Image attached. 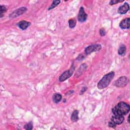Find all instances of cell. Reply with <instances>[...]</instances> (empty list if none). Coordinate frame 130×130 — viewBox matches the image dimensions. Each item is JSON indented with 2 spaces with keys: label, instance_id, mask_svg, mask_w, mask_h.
Instances as JSON below:
<instances>
[{
  "label": "cell",
  "instance_id": "obj_1",
  "mask_svg": "<svg viewBox=\"0 0 130 130\" xmlns=\"http://www.w3.org/2000/svg\"><path fill=\"white\" fill-rule=\"evenodd\" d=\"M130 106L124 102L118 103L112 110L114 115L124 116L128 114L130 111Z\"/></svg>",
  "mask_w": 130,
  "mask_h": 130
},
{
  "label": "cell",
  "instance_id": "obj_2",
  "mask_svg": "<svg viewBox=\"0 0 130 130\" xmlns=\"http://www.w3.org/2000/svg\"><path fill=\"white\" fill-rule=\"evenodd\" d=\"M115 76V73L111 71L104 76L100 80L97 84V87L99 89H104L108 86L113 79Z\"/></svg>",
  "mask_w": 130,
  "mask_h": 130
},
{
  "label": "cell",
  "instance_id": "obj_3",
  "mask_svg": "<svg viewBox=\"0 0 130 130\" xmlns=\"http://www.w3.org/2000/svg\"><path fill=\"white\" fill-rule=\"evenodd\" d=\"M102 48V46L100 44H95L89 45L85 48L84 53L86 55L90 54L94 52L99 51Z\"/></svg>",
  "mask_w": 130,
  "mask_h": 130
},
{
  "label": "cell",
  "instance_id": "obj_4",
  "mask_svg": "<svg viewBox=\"0 0 130 130\" xmlns=\"http://www.w3.org/2000/svg\"><path fill=\"white\" fill-rule=\"evenodd\" d=\"M129 80L127 77L122 76L119 77L114 82V85L118 88H124L127 86Z\"/></svg>",
  "mask_w": 130,
  "mask_h": 130
},
{
  "label": "cell",
  "instance_id": "obj_5",
  "mask_svg": "<svg viewBox=\"0 0 130 130\" xmlns=\"http://www.w3.org/2000/svg\"><path fill=\"white\" fill-rule=\"evenodd\" d=\"M74 69L75 68L72 66L70 68V70L64 72L62 74H61V75L59 76V81L60 82H63L69 78L70 77H71L73 75L74 71Z\"/></svg>",
  "mask_w": 130,
  "mask_h": 130
},
{
  "label": "cell",
  "instance_id": "obj_6",
  "mask_svg": "<svg viewBox=\"0 0 130 130\" xmlns=\"http://www.w3.org/2000/svg\"><path fill=\"white\" fill-rule=\"evenodd\" d=\"M27 11V9L26 7H21L15 10L13 12H12L9 15V17L11 19L16 18V17H17L19 16L20 15H23L24 14L25 12Z\"/></svg>",
  "mask_w": 130,
  "mask_h": 130
},
{
  "label": "cell",
  "instance_id": "obj_7",
  "mask_svg": "<svg viewBox=\"0 0 130 130\" xmlns=\"http://www.w3.org/2000/svg\"><path fill=\"white\" fill-rule=\"evenodd\" d=\"M88 18V15L84 11L83 7H81L78 15V20L80 23H84Z\"/></svg>",
  "mask_w": 130,
  "mask_h": 130
},
{
  "label": "cell",
  "instance_id": "obj_8",
  "mask_svg": "<svg viewBox=\"0 0 130 130\" xmlns=\"http://www.w3.org/2000/svg\"><path fill=\"white\" fill-rule=\"evenodd\" d=\"M111 120L116 125L122 124L124 121V118L123 116L114 115L112 116Z\"/></svg>",
  "mask_w": 130,
  "mask_h": 130
},
{
  "label": "cell",
  "instance_id": "obj_9",
  "mask_svg": "<svg viewBox=\"0 0 130 130\" xmlns=\"http://www.w3.org/2000/svg\"><path fill=\"white\" fill-rule=\"evenodd\" d=\"M130 6L128 3H125L123 6L119 7L118 9V13L120 14H124L129 10Z\"/></svg>",
  "mask_w": 130,
  "mask_h": 130
},
{
  "label": "cell",
  "instance_id": "obj_10",
  "mask_svg": "<svg viewBox=\"0 0 130 130\" xmlns=\"http://www.w3.org/2000/svg\"><path fill=\"white\" fill-rule=\"evenodd\" d=\"M119 27L123 29H129L130 27V18H127L122 20L119 24Z\"/></svg>",
  "mask_w": 130,
  "mask_h": 130
},
{
  "label": "cell",
  "instance_id": "obj_11",
  "mask_svg": "<svg viewBox=\"0 0 130 130\" xmlns=\"http://www.w3.org/2000/svg\"><path fill=\"white\" fill-rule=\"evenodd\" d=\"M31 24V23L30 22H28L24 20H22L20 21L17 24V25L18 26V27L22 30H24L27 29L29 26Z\"/></svg>",
  "mask_w": 130,
  "mask_h": 130
},
{
  "label": "cell",
  "instance_id": "obj_12",
  "mask_svg": "<svg viewBox=\"0 0 130 130\" xmlns=\"http://www.w3.org/2000/svg\"><path fill=\"white\" fill-rule=\"evenodd\" d=\"M78 111L75 110L73 111L72 113V114L71 115V120L73 122H76L78 121L79 119V116H78Z\"/></svg>",
  "mask_w": 130,
  "mask_h": 130
},
{
  "label": "cell",
  "instance_id": "obj_13",
  "mask_svg": "<svg viewBox=\"0 0 130 130\" xmlns=\"http://www.w3.org/2000/svg\"><path fill=\"white\" fill-rule=\"evenodd\" d=\"M125 53H126V47L124 45H122L118 49V53L121 56H124L125 55Z\"/></svg>",
  "mask_w": 130,
  "mask_h": 130
},
{
  "label": "cell",
  "instance_id": "obj_14",
  "mask_svg": "<svg viewBox=\"0 0 130 130\" xmlns=\"http://www.w3.org/2000/svg\"><path fill=\"white\" fill-rule=\"evenodd\" d=\"M62 96L59 94H54L53 96V101L55 103H58L61 101Z\"/></svg>",
  "mask_w": 130,
  "mask_h": 130
},
{
  "label": "cell",
  "instance_id": "obj_15",
  "mask_svg": "<svg viewBox=\"0 0 130 130\" xmlns=\"http://www.w3.org/2000/svg\"><path fill=\"white\" fill-rule=\"evenodd\" d=\"M88 66H87V65H86V64H82L81 66L80 67V68H79L78 70L76 73L75 75H76L77 74H80L79 75H80L81 74H82V73H83V71H84L87 68Z\"/></svg>",
  "mask_w": 130,
  "mask_h": 130
},
{
  "label": "cell",
  "instance_id": "obj_16",
  "mask_svg": "<svg viewBox=\"0 0 130 130\" xmlns=\"http://www.w3.org/2000/svg\"><path fill=\"white\" fill-rule=\"evenodd\" d=\"M60 3V1H59V0H55V1H53V3H52L50 6L48 8V10H50L51 9H54L55 7L58 6Z\"/></svg>",
  "mask_w": 130,
  "mask_h": 130
},
{
  "label": "cell",
  "instance_id": "obj_17",
  "mask_svg": "<svg viewBox=\"0 0 130 130\" xmlns=\"http://www.w3.org/2000/svg\"><path fill=\"white\" fill-rule=\"evenodd\" d=\"M68 23H69V27H70L71 29H72V28H74L76 26V19L75 18L70 19V20H69Z\"/></svg>",
  "mask_w": 130,
  "mask_h": 130
},
{
  "label": "cell",
  "instance_id": "obj_18",
  "mask_svg": "<svg viewBox=\"0 0 130 130\" xmlns=\"http://www.w3.org/2000/svg\"><path fill=\"white\" fill-rule=\"evenodd\" d=\"M24 128L25 130H32L33 128V123L32 122H30L29 123L27 124H26L24 125Z\"/></svg>",
  "mask_w": 130,
  "mask_h": 130
},
{
  "label": "cell",
  "instance_id": "obj_19",
  "mask_svg": "<svg viewBox=\"0 0 130 130\" xmlns=\"http://www.w3.org/2000/svg\"><path fill=\"white\" fill-rule=\"evenodd\" d=\"M6 11H7V9H6V7L5 6L1 5V10H0V12H1L0 16H1V18L3 16L4 14L6 12Z\"/></svg>",
  "mask_w": 130,
  "mask_h": 130
},
{
  "label": "cell",
  "instance_id": "obj_20",
  "mask_svg": "<svg viewBox=\"0 0 130 130\" xmlns=\"http://www.w3.org/2000/svg\"><path fill=\"white\" fill-rule=\"evenodd\" d=\"M124 1H122V0H112L110 2H109V4L110 5H115V4H118V3L123 2Z\"/></svg>",
  "mask_w": 130,
  "mask_h": 130
},
{
  "label": "cell",
  "instance_id": "obj_21",
  "mask_svg": "<svg viewBox=\"0 0 130 130\" xmlns=\"http://www.w3.org/2000/svg\"><path fill=\"white\" fill-rule=\"evenodd\" d=\"M100 34L101 36L102 37L105 36L106 32H105V30L104 29V28H102L100 29Z\"/></svg>",
  "mask_w": 130,
  "mask_h": 130
},
{
  "label": "cell",
  "instance_id": "obj_22",
  "mask_svg": "<svg viewBox=\"0 0 130 130\" xmlns=\"http://www.w3.org/2000/svg\"><path fill=\"white\" fill-rule=\"evenodd\" d=\"M108 125H109V127L112 128H115L116 127V125L112 122V121L110 120L109 122V124H108Z\"/></svg>",
  "mask_w": 130,
  "mask_h": 130
},
{
  "label": "cell",
  "instance_id": "obj_23",
  "mask_svg": "<svg viewBox=\"0 0 130 130\" xmlns=\"http://www.w3.org/2000/svg\"><path fill=\"white\" fill-rule=\"evenodd\" d=\"M84 58V56L83 54H80L78 56V57L77 58V59L78 60H81L83 59Z\"/></svg>",
  "mask_w": 130,
  "mask_h": 130
},
{
  "label": "cell",
  "instance_id": "obj_24",
  "mask_svg": "<svg viewBox=\"0 0 130 130\" xmlns=\"http://www.w3.org/2000/svg\"><path fill=\"white\" fill-rule=\"evenodd\" d=\"M86 89H87V88H86V87H83V88L81 90V92L80 93V95L83 94L85 92V91L86 90Z\"/></svg>",
  "mask_w": 130,
  "mask_h": 130
},
{
  "label": "cell",
  "instance_id": "obj_25",
  "mask_svg": "<svg viewBox=\"0 0 130 130\" xmlns=\"http://www.w3.org/2000/svg\"><path fill=\"white\" fill-rule=\"evenodd\" d=\"M129 119H130V115L128 116V122L129 123H130V120H129Z\"/></svg>",
  "mask_w": 130,
  "mask_h": 130
}]
</instances>
